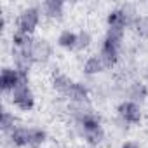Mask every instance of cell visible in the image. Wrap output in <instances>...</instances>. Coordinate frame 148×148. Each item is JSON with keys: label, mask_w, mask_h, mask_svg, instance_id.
Returning <instances> with one entry per match:
<instances>
[{"label": "cell", "mask_w": 148, "mask_h": 148, "mask_svg": "<svg viewBox=\"0 0 148 148\" xmlns=\"http://www.w3.org/2000/svg\"><path fill=\"white\" fill-rule=\"evenodd\" d=\"M30 56L33 64H44L52 58V45L44 37H33V42L30 45Z\"/></svg>", "instance_id": "5"}, {"label": "cell", "mask_w": 148, "mask_h": 148, "mask_svg": "<svg viewBox=\"0 0 148 148\" xmlns=\"http://www.w3.org/2000/svg\"><path fill=\"white\" fill-rule=\"evenodd\" d=\"M84 148H96V146H89V145H87V146H84Z\"/></svg>", "instance_id": "21"}, {"label": "cell", "mask_w": 148, "mask_h": 148, "mask_svg": "<svg viewBox=\"0 0 148 148\" xmlns=\"http://www.w3.org/2000/svg\"><path fill=\"white\" fill-rule=\"evenodd\" d=\"M58 47H61L63 51H77V32L73 30H61L58 38H56Z\"/></svg>", "instance_id": "12"}, {"label": "cell", "mask_w": 148, "mask_h": 148, "mask_svg": "<svg viewBox=\"0 0 148 148\" xmlns=\"http://www.w3.org/2000/svg\"><path fill=\"white\" fill-rule=\"evenodd\" d=\"M120 148H141V145L138 141H132V139H127L120 145Z\"/></svg>", "instance_id": "20"}, {"label": "cell", "mask_w": 148, "mask_h": 148, "mask_svg": "<svg viewBox=\"0 0 148 148\" xmlns=\"http://www.w3.org/2000/svg\"><path fill=\"white\" fill-rule=\"evenodd\" d=\"M0 84H2V89L5 92H12L19 86L30 84V79H28V73L26 71H21V70H18V68L12 66V68H4L2 70Z\"/></svg>", "instance_id": "2"}, {"label": "cell", "mask_w": 148, "mask_h": 148, "mask_svg": "<svg viewBox=\"0 0 148 148\" xmlns=\"http://www.w3.org/2000/svg\"><path fill=\"white\" fill-rule=\"evenodd\" d=\"M9 94H11V103L19 112H32L35 108V94H33L30 84L19 86L18 89H14Z\"/></svg>", "instance_id": "3"}, {"label": "cell", "mask_w": 148, "mask_h": 148, "mask_svg": "<svg viewBox=\"0 0 148 148\" xmlns=\"http://www.w3.org/2000/svg\"><path fill=\"white\" fill-rule=\"evenodd\" d=\"M0 125H2L4 134H11V132L18 127V120H16L14 113L4 110V112H2V122H0Z\"/></svg>", "instance_id": "18"}, {"label": "cell", "mask_w": 148, "mask_h": 148, "mask_svg": "<svg viewBox=\"0 0 148 148\" xmlns=\"http://www.w3.org/2000/svg\"><path fill=\"white\" fill-rule=\"evenodd\" d=\"M98 54H99V58L103 59V63H105V66H106V70H108V68H113V66L119 63V59H120V47L103 38Z\"/></svg>", "instance_id": "6"}, {"label": "cell", "mask_w": 148, "mask_h": 148, "mask_svg": "<svg viewBox=\"0 0 148 148\" xmlns=\"http://www.w3.org/2000/svg\"><path fill=\"white\" fill-rule=\"evenodd\" d=\"M127 96H129V101H134V103L141 105V103H145L146 98H148V89H146V86L141 84V82H132V84L129 86Z\"/></svg>", "instance_id": "13"}, {"label": "cell", "mask_w": 148, "mask_h": 148, "mask_svg": "<svg viewBox=\"0 0 148 148\" xmlns=\"http://www.w3.org/2000/svg\"><path fill=\"white\" fill-rule=\"evenodd\" d=\"M117 117L122 122H125L127 125H138L143 120V108L141 105L125 99L117 106Z\"/></svg>", "instance_id": "4"}, {"label": "cell", "mask_w": 148, "mask_h": 148, "mask_svg": "<svg viewBox=\"0 0 148 148\" xmlns=\"http://www.w3.org/2000/svg\"><path fill=\"white\" fill-rule=\"evenodd\" d=\"M75 82V80H71L66 73H63V71H56V73H52V79H51V84H52V89L58 92V94H61L63 98L68 94V91H70V87H71V84Z\"/></svg>", "instance_id": "10"}, {"label": "cell", "mask_w": 148, "mask_h": 148, "mask_svg": "<svg viewBox=\"0 0 148 148\" xmlns=\"http://www.w3.org/2000/svg\"><path fill=\"white\" fill-rule=\"evenodd\" d=\"M42 9V16H45L47 19L52 21H59L64 18V4L63 2H56V0H51V2H44L40 5Z\"/></svg>", "instance_id": "9"}, {"label": "cell", "mask_w": 148, "mask_h": 148, "mask_svg": "<svg viewBox=\"0 0 148 148\" xmlns=\"http://www.w3.org/2000/svg\"><path fill=\"white\" fill-rule=\"evenodd\" d=\"M124 37H125V30L124 28H106V33H105V40L115 44V45H122L124 42Z\"/></svg>", "instance_id": "19"}, {"label": "cell", "mask_w": 148, "mask_h": 148, "mask_svg": "<svg viewBox=\"0 0 148 148\" xmlns=\"http://www.w3.org/2000/svg\"><path fill=\"white\" fill-rule=\"evenodd\" d=\"M92 42H94V38H92V33H91L89 30L82 28V30L77 32V51H79V52L87 51V49L92 45Z\"/></svg>", "instance_id": "16"}, {"label": "cell", "mask_w": 148, "mask_h": 148, "mask_svg": "<svg viewBox=\"0 0 148 148\" xmlns=\"http://www.w3.org/2000/svg\"><path fill=\"white\" fill-rule=\"evenodd\" d=\"M105 70H106V66H105V63H103V59L99 58V54H98V52H96V54L87 56V58H86V61H84V64H82V71L86 73L87 77L99 75V73H103Z\"/></svg>", "instance_id": "7"}, {"label": "cell", "mask_w": 148, "mask_h": 148, "mask_svg": "<svg viewBox=\"0 0 148 148\" xmlns=\"http://www.w3.org/2000/svg\"><path fill=\"white\" fill-rule=\"evenodd\" d=\"M11 139V145L14 148H28V141H30V127L25 125H18L11 134H5Z\"/></svg>", "instance_id": "11"}, {"label": "cell", "mask_w": 148, "mask_h": 148, "mask_svg": "<svg viewBox=\"0 0 148 148\" xmlns=\"http://www.w3.org/2000/svg\"><path fill=\"white\" fill-rule=\"evenodd\" d=\"M40 21H42V9L37 5H30L19 12L16 21V30L33 37L35 30L40 26Z\"/></svg>", "instance_id": "1"}, {"label": "cell", "mask_w": 148, "mask_h": 148, "mask_svg": "<svg viewBox=\"0 0 148 148\" xmlns=\"http://www.w3.org/2000/svg\"><path fill=\"white\" fill-rule=\"evenodd\" d=\"M131 25H132L134 32H136L141 38H148V16H145V14H143V16L138 14Z\"/></svg>", "instance_id": "17"}, {"label": "cell", "mask_w": 148, "mask_h": 148, "mask_svg": "<svg viewBox=\"0 0 148 148\" xmlns=\"http://www.w3.org/2000/svg\"><path fill=\"white\" fill-rule=\"evenodd\" d=\"M47 131L42 127H30V141L28 148H42L47 143Z\"/></svg>", "instance_id": "14"}, {"label": "cell", "mask_w": 148, "mask_h": 148, "mask_svg": "<svg viewBox=\"0 0 148 148\" xmlns=\"http://www.w3.org/2000/svg\"><path fill=\"white\" fill-rule=\"evenodd\" d=\"M64 98L68 103H89V89L82 82H73Z\"/></svg>", "instance_id": "8"}, {"label": "cell", "mask_w": 148, "mask_h": 148, "mask_svg": "<svg viewBox=\"0 0 148 148\" xmlns=\"http://www.w3.org/2000/svg\"><path fill=\"white\" fill-rule=\"evenodd\" d=\"M32 42H33L32 35H26V33H23L19 30H14V33H12V45H14V49H18V51H30Z\"/></svg>", "instance_id": "15"}]
</instances>
